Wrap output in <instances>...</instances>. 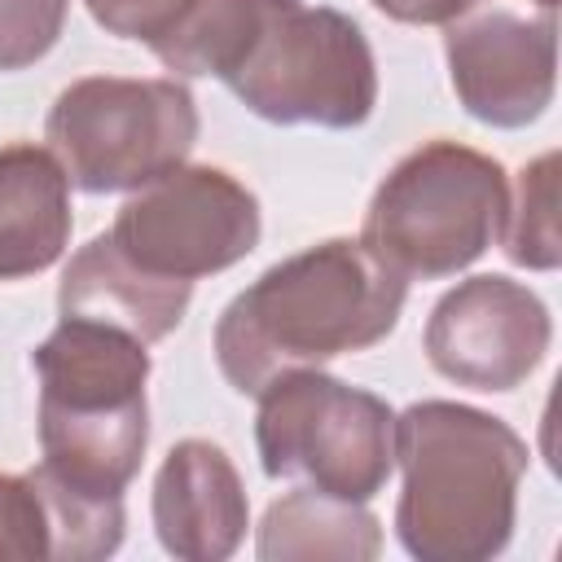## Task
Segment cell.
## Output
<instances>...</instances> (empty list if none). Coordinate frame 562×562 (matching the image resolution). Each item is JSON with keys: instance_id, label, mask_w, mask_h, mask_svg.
<instances>
[{"instance_id": "1", "label": "cell", "mask_w": 562, "mask_h": 562, "mask_svg": "<svg viewBox=\"0 0 562 562\" xmlns=\"http://www.w3.org/2000/svg\"><path fill=\"white\" fill-rule=\"evenodd\" d=\"M408 281L382 268L360 237H325L259 272L215 321V364L241 395L290 369L378 347L404 312Z\"/></svg>"}, {"instance_id": "19", "label": "cell", "mask_w": 562, "mask_h": 562, "mask_svg": "<svg viewBox=\"0 0 562 562\" xmlns=\"http://www.w3.org/2000/svg\"><path fill=\"white\" fill-rule=\"evenodd\" d=\"M92 22L105 35L119 40H136V44H154L162 40V31L176 22L184 0H83Z\"/></svg>"}, {"instance_id": "2", "label": "cell", "mask_w": 562, "mask_h": 562, "mask_svg": "<svg viewBox=\"0 0 562 562\" xmlns=\"http://www.w3.org/2000/svg\"><path fill=\"white\" fill-rule=\"evenodd\" d=\"M522 435L457 400H417L395 413V536L417 562H487L505 553L527 474Z\"/></svg>"}, {"instance_id": "15", "label": "cell", "mask_w": 562, "mask_h": 562, "mask_svg": "<svg viewBox=\"0 0 562 562\" xmlns=\"http://www.w3.org/2000/svg\"><path fill=\"white\" fill-rule=\"evenodd\" d=\"M285 4L294 0H184L176 22L149 48L171 75L228 79Z\"/></svg>"}, {"instance_id": "6", "label": "cell", "mask_w": 562, "mask_h": 562, "mask_svg": "<svg viewBox=\"0 0 562 562\" xmlns=\"http://www.w3.org/2000/svg\"><path fill=\"white\" fill-rule=\"evenodd\" d=\"M198 101L171 79L88 75L57 92L44 140L83 193H136L198 145Z\"/></svg>"}, {"instance_id": "4", "label": "cell", "mask_w": 562, "mask_h": 562, "mask_svg": "<svg viewBox=\"0 0 562 562\" xmlns=\"http://www.w3.org/2000/svg\"><path fill=\"white\" fill-rule=\"evenodd\" d=\"M509 206L505 167L461 140L408 149L373 189L360 246L404 281L465 272L501 237Z\"/></svg>"}, {"instance_id": "20", "label": "cell", "mask_w": 562, "mask_h": 562, "mask_svg": "<svg viewBox=\"0 0 562 562\" xmlns=\"http://www.w3.org/2000/svg\"><path fill=\"white\" fill-rule=\"evenodd\" d=\"M378 13L404 22V26H443L452 22L457 13L483 4V0H369Z\"/></svg>"}, {"instance_id": "7", "label": "cell", "mask_w": 562, "mask_h": 562, "mask_svg": "<svg viewBox=\"0 0 562 562\" xmlns=\"http://www.w3.org/2000/svg\"><path fill=\"white\" fill-rule=\"evenodd\" d=\"M259 119L294 127H360L378 105V61L356 18L325 4H285L224 79Z\"/></svg>"}, {"instance_id": "14", "label": "cell", "mask_w": 562, "mask_h": 562, "mask_svg": "<svg viewBox=\"0 0 562 562\" xmlns=\"http://www.w3.org/2000/svg\"><path fill=\"white\" fill-rule=\"evenodd\" d=\"M255 553L259 562H373L382 553V522L356 501L294 487L263 509Z\"/></svg>"}, {"instance_id": "12", "label": "cell", "mask_w": 562, "mask_h": 562, "mask_svg": "<svg viewBox=\"0 0 562 562\" xmlns=\"http://www.w3.org/2000/svg\"><path fill=\"white\" fill-rule=\"evenodd\" d=\"M70 176L48 145H0V281L48 272L70 246Z\"/></svg>"}, {"instance_id": "5", "label": "cell", "mask_w": 562, "mask_h": 562, "mask_svg": "<svg viewBox=\"0 0 562 562\" xmlns=\"http://www.w3.org/2000/svg\"><path fill=\"white\" fill-rule=\"evenodd\" d=\"M255 448L268 479L369 505L395 470V408L321 369H290L259 395Z\"/></svg>"}, {"instance_id": "9", "label": "cell", "mask_w": 562, "mask_h": 562, "mask_svg": "<svg viewBox=\"0 0 562 562\" xmlns=\"http://www.w3.org/2000/svg\"><path fill=\"white\" fill-rule=\"evenodd\" d=\"M443 57L452 92L470 119L501 132L527 127L553 105L558 9L483 0L443 22Z\"/></svg>"}, {"instance_id": "3", "label": "cell", "mask_w": 562, "mask_h": 562, "mask_svg": "<svg viewBox=\"0 0 562 562\" xmlns=\"http://www.w3.org/2000/svg\"><path fill=\"white\" fill-rule=\"evenodd\" d=\"M40 378V470L79 496L114 501L149 448V351L119 325L61 316L31 351Z\"/></svg>"}, {"instance_id": "17", "label": "cell", "mask_w": 562, "mask_h": 562, "mask_svg": "<svg viewBox=\"0 0 562 562\" xmlns=\"http://www.w3.org/2000/svg\"><path fill=\"white\" fill-rule=\"evenodd\" d=\"M66 562L57 501L40 470L0 474V562Z\"/></svg>"}, {"instance_id": "11", "label": "cell", "mask_w": 562, "mask_h": 562, "mask_svg": "<svg viewBox=\"0 0 562 562\" xmlns=\"http://www.w3.org/2000/svg\"><path fill=\"white\" fill-rule=\"evenodd\" d=\"M158 544L180 562H224L250 527L246 483L233 457L211 439H180L167 448L149 496Z\"/></svg>"}, {"instance_id": "13", "label": "cell", "mask_w": 562, "mask_h": 562, "mask_svg": "<svg viewBox=\"0 0 562 562\" xmlns=\"http://www.w3.org/2000/svg\"><path fill=\"white\" fill-rule=\"evenodd\" d=\"M193 285L189 281H158L127 263L110 233H97L88 246H79L61 272L57 285V312L61 316H88L127 329L145 347L167 338L184 312H189Z\"/></svg>"}, {"instance_id": "8", "label": "cell", "mask_w": 562, "mask_h": 562, "mask_svg": "<svg viewBox=\"0 0 562 562\" xmlns=\"http://www.w3.org/2000/svg\"><path fill=\"white\" fill-rule=\"evenodd\" d=\"M127 263L158 281H202L241 263L263 233L259 198L224 167L180 162L140 184L105 228Z\"/></svg>"}, {"instance_id": "10", "label": "cell", "mask_w": 562, "mask_h": 562, "mask_svg": "<svg viewBox=\"0 0 562 562\" xmlns=\"http://www.w3.org/2000/svg\"><path fill=\"white\" fill-rule=\"evenodd\" d=\"M553 342V316L544 299L514 277L479 272L457 281L426 321L422 347L439 378L470 391L522 386Z\"/></svg>"}, {"instance_id": "21", "label": "cell", "mask_w": 562, "mask_h": 562, "mask_svg": "<svg viewBox=\"0 0 562 562\" xmlns=\"http://www.w3.org/2000/svg\"><path fill=\"white\" fill-rule=\"evenodd\" d=\"M531 4H540V9H558V0H531Z\"/></svg>"}, {"instance_id": "16", "label": "cell", "mask_w": 562, "mask_h": 562, "mask_svg": "<svg viewBox=\"0 0 562 562\" xmlns=\"http://www.w3.org/2000/svg\"><path fill=\"white\" fill-rule=\"evenodd\" d=\"M501 241L509 263L531 272H553L562 263V237H558V154H540L518 171L514 198L505 206Z\"/></svg>"}, {"instance_id": "18", "label": "cell", "mask_w": 562, "mask_h": 562, "mask_svg": "<svg viewBox=\"0 0 562 562\" xmlns=\"http://www.w3.org/2000/svg\"><path fill=\"white\" fill-rule=\"evenodd\" d=\"M70 0H0V70H26L53 53Z\"/></svg>"}]
</instances>
